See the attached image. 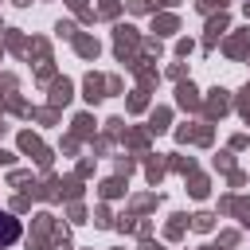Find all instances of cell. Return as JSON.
I'll list each match as a JSON object with an SVG mask.
<instances>
[{"label": "cell", "instance_id": "6da1fadb", "mask_svg": "<svg viewBox=\"0 0 250 250\" xmlns=\"http://www.w3.org/2000/svg\"><path fill=\"white\" fill-rule=\"evenodd\" d=\"M20 238V219H12L8 211H0V246H12Z\"/></svg>", "mask_w": 250, "mask_h": 250}]
</instances>
